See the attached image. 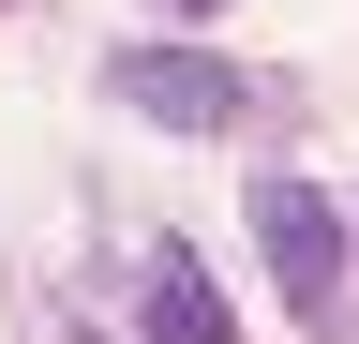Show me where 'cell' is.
<instances>
[{
	"instance_id": "277c9868",
	"label": "cell",
	"mask_w": 359,
	"mask_h": 344,
	"mask_svg": "<svg viewBox=\"0 0 359 344\" xmlns=\"http://www.w3.org/2000/svg\"><path fill=\"white\" fill-rule=\"evenodd\" d=\"M30 344H90V315L75 299H30Z\"/></svg>"
},
{
	"instance_id": "7a4b0ae2",
	"label": "cell",
	"mask_w": 359,
	"mask_h": 344,
	"mask_svg": "<svg viewBox=\"0 0 359 344\" xmlns=\"http://www.w3.org/2000/svg\"><path fill=\"white\" fill-rule=\"evenodd\" d=\"M105 90H120L135 120H165V135H240V120L269 105L224 46H180V30H165V46H120V60H105Z\"/></svg>"
},
{
	"instance_id": "3957f363",
	"label": "cell",
	"mask_w": 359,
	"mask_h": 344,
	"mask_svg": "<svg viewBox=\"0 0 359 344\" xmlns=\"http://www.w3.org/2000/svg\"><path fill=\"white\" fill-rule=\"evenodd\" d=\"M135 329H150V344H240L224 284L195 270V240H150V254H135Z\"/></svg>"
},
{
	"instance_id": "6da1fadb",
	"label": "cell",
	"mask_w": 359,
	"mask_h": 344,
	"mask_svg": "<svg viewBox=\"0 0 359 344\" xmlns=\"http://www.w3.org/2000/svg\"><path fill=\"white\" fill-rule=\"evenodd\" d=\"M255 254H269V284H285V315L299 329H344L359 315V270H344V209L285 180V165H255Z\"/></svg>"
}]
</instances>
